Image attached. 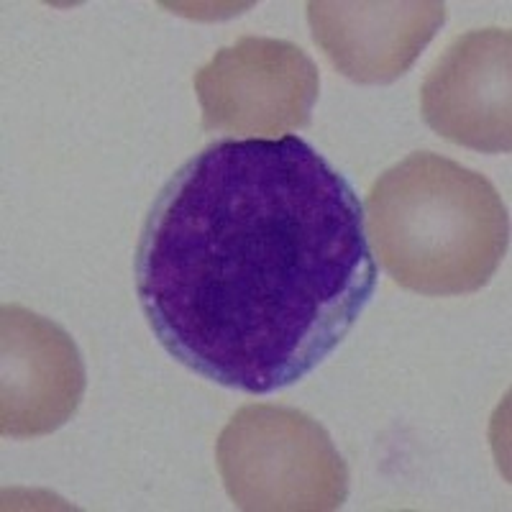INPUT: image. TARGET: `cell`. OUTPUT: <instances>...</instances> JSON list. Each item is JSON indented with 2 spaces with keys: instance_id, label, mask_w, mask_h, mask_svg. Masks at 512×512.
I'll return each mask as SVG.
<instances>
[{
  "instance_id": "5",
  "label": "cell",
  "mask_w": 512,
  "mask_h": 512,
  "mask_svg": "<svg viewBox=\"0 0 512 512\" xmlns=\"http://www.w3.org/2000/svg\"><path fill=\"white\" fill-rule=\"evenodd\" d=\"M510 64L512 34L507 29L456 36L420 88L423 121L451 144L507 154L512 146Z\"/></svg>"
},
{
  "instance_id": "6",
  "label": "cell",
  "mask_w": 512,
  "mask_h": 512,
  "mask_svg": "<svg viewBox=\"0 0 512 512\" xmlns=\"http://www.w3.org/2000/svg\"><path fill=\"white\" fill-rule=\"evenodd\" d=\"M0 318V433L41 438L80 408L85 364L75 341L49 318L3 305Z\"/></svg>"
},
{
  "instance_id": "4",
  "label": "cell",
  "mask_w": 512,
  "mask_h": 512,
  "mask_svg": "<svg viewBox=\"0 0 512 512\" xmlns=\"http://www.w3.org/2000/svg\"><path fill=\"white\" fill-rule=\"evenodd\" d=\"M203 131L280 139L305 128L320 93V72L285 39L241 36L195 72Z\"/></svg>"
},
{
  "instance_id": "7",
  "label": "cell",
  "mask_w": 512,
  "mask_h": 512,
  "mask_svg": "<svg viewBox=\"0 0 512 512\" xmlns=\"http://www.w3.org/2000/svg\"><path fill=\"white\" fill-rule=\"evenodd\" d=\"M305 8L315 44L359 85H390L408 75L446 21L441 0H310Z\"/></svg>"
},
{
  "instance_id": "3",
  "label": "cell",
  "mask_w": 512,
  "mask_h": 512,
  "mask_svg": "<svg viewBox=\"0 0 512 512\" xmlns=\"http://www.w3.org/2000/svg\"><path fill=\"white\" fill-rule=\"evenodd\" d=\"M223 487L239 510L328 512L349 497V466L315 418L287 405H244L216 443Z\"/></svg>"
},
{
  "instance_id": "1",
  "label": "cell",
  "mask_w": 512,
  "mask_h": 512,
  "mask_svg": "<svg viewBox=\"0 0 512 512\" xmlns=\"http://www.w3.org/2000/svg\"><path fill=\"white\" fill-rule=\"evenodd\" d=\"M134 274L164 351L246 395L308 377L377 290L359 195L292 134L187 159L146 216Z\"/></svg>"
},
{
  "instance_id": "2",
  "label": "cell",
  "mask_w": 512,
  "mask_h": 512,
  "mask_svg": "<svg viewBox=\"0 0 512 512\" xmlns=\"http://www.w3.org/2000/svg\"><path fill=\"white\" fill-rule=\"evenodd\" d=\"M364 216L384 272L425 297L482 290L510 246L495 185L433 152L410 154L379 175Z\"/></svg>"
}]
</instances>
